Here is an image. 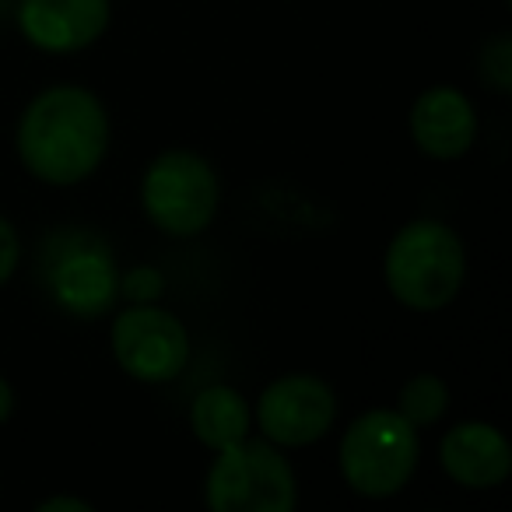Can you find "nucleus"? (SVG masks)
<instances>
[{
    "instance_id": "1",
    "label": "nucleus",
    "mask_w": 512,
    "mask_h": 512,
    "mask_svg": "<svg viewBox=\"0 0 512 512\" xmlns=\"http://www.w3.org/2000/svg\"><path fill=\"white\" fill-rule=\"evenodd\" d=\"M106 148L109 116L88 88H46L18 120L22 165L50 186H74L88 179L106 158Z\"/></svg>"
},
{
    "instance_id": "2",
    "label": "nucleus",
    "mask_w": 512,
    "mask_h": 512,
    "mask_svg": "<svg viewBox=\"0 0 512 512\" xmlns=\"http://www.w3.org/2000/svg\"><path fill=\"white\" fill-rule=\"evenodd\" d=\"M386 288L400 306L435 313L460 295L467 253L460 235L435 218H418L393 235L386 249Z\"/></svg>"
},
{
    "instance_id": "3",
    "label": "nucleus",
    "mask_w": 512,
    "mask_h": 512,
    "mask_svg": "<svg viewBox=\"0 0 512 512\" xmlns=\"http://www.w3.org/2000/svg\"><path fill=\"white\" fill-rule=\"evenodd\" d=\"M211 512H292L299 502L292 463L267 439H239L218 449L204 481Z\"/></svg>"
},
{
    "instance_id": "4",
    "label": "nucleus",
    "mask_w": 512,
    "mask_h": 512,
    "mask_svg": "<svg viewBox=\"0 0 512 512\" xmlns=\"http://www.w3.org/2000/svg\"><path fill=\"white\" fill-rule=\"evenodd\" d=\"M421 456L418 428L400 411H369L341 439V474L355 495L390 498L411 481Z\"/></svg>"
},
{
    "instance_id": "5",
    "label": "nucleus",
    "mask_w": 512,
    "mask_h": 512,
    "mask_svg": "<svg viewBox=\"0 0 512 512\" xmlns=\"http://www.w3.org/2000/svg\"><path fill=\"white\" fill-rule=\"evenodd\" d=\"M221 200V186L214 176L211 162L200 158L197 151L172 148L162 151L148 165L141 183V204L148 218L162 228L165 235L190 239L204 232L214 221Z\"/></svg>"
},
{
    "instance_id": "6",
    "label": "nucleus",
    "mask_w": 512,
    "mask_h": 512,
    "mask_svg": "<svg viewBox=\"0 0 512 512\" xmlns=\"http://www.w3.org/2000/svg\"><path fill=\"white\" fill-rule=\"evenodd\" d=\"M113 355L137 383H169L186 369L190 334L165 309L134 306L113 320Z\"/></svg>"
},
{
    "instance_id": "7",
    "label": "nucleus",
    "mask_w": 512,
    "mask_h": 512,
    "mask_svg": "<svg viewBox=\"0 0 512 512\" xmlns=\"http://www.w3.org/2000/svg\"><path fill=\"white\" fill-rule=\"evenodd\" d=\"M260 432L274 446H309L323 439L337 421V397L323 379L316 376H281L260 393L256 404Z\"/></svg>"
},
{
    "instance_id": "8",
    "label": "nucleus",
    "mask_w": 512,
    "mask_h": 512,
    "mask_svg": "<svg viewBox=\"0 0 512 512\" xmlns=\"http://www.w3.org/2000/svg\"><path fill=\"white\" fill-rule=\"evenodd\" d=\"M18 29L43 53H78L109 29V0H22Z\"/></svg>"
},
{
    "instance_id": "9",
    "label": "nucleus",
    "mask_w": 512,
    "mask_h": 512,
    "mask_svg": "<svg viewBox=\"0 0 512 512\" xmlns=\"http://www.w3.org/2000/svg\"><path fill=\"white\" fill-rule=\"evenodd\" d=\"M411 134L414 144L428 158L453 162L474 148L477 137V113L463 92L449 85H435L418 95L411 109Z\"/></svg>"
},
{
    "instance_id": "10",
    "label": "nucleus",
    "mask_w": 512,
    "mask_h": 512,
    "mask_svg": "<svg viewBox=\"0 0 512 512\" xmlns=\"http://www.w3.org/2000/svg\"><path fill=\"white\" fill-rule=\"evenodd\" d=\"M442 470L470 491L498 488L512 474V446L488 421H463L439 446Z\"/></svg>"
},
{
    "instance_id": "11",
    "label": "nucleus",
    "mask_w": 512,
    "mask_h": 512,
    "mask_svg": "<svg viewBox=\"0 0 512 512\" xmlns=\"http://www.w3.org/2000/svg\"><path fill=\"white\" fill-rule=\"evenodd\" d=\"M53 295L74 316H99L109 313L120 295V278L102 246H74L53 264Z\"/></svg>"
},
{
    "instance_id": "12",
    "label": "nucleus",
    "mask_w": 512,
    "mask_h": 512,
    "mask_svg": "<svg viewBox=\"0 0 512 512\" xmlns=\"http://www.w3.org/2000/svg\"><path fill=\"white\" fill-rule=\"evenodd\" d=\"M249 425H253V411H249L246 397L239 390H232V386H207L204 393H197V400L190 407L193 435L214 453L246 439Z\"/></svg>"
},
{
    "instance_id": "13",
    "label": "nucleus",
    "mask_w": 512,
    "mask_h": 512,
    "mask_svg": "<svg viewBox=\"0 0 512 512\" xmlns=\"http://www.w3.org/2000/svg\"><path fill=\"white\" fill-rule=\"evenodd\" d=\"M446 407H449V386L442 383L439 376H432V372H418V376H411L400 386L397 411L404 414L414 428L435 425V421L446 414Z\"/></svg>"
},
{
    "instance_id": "14",
    "label": "nucleus",
    "mask_w": 512,
    "mask_h": 512,
    "mask_svg": "<svg viewBox=\"0 0 512 512\" xmlns=\"http://www.w3.org/2000/svg\"><path fill=\"white\" fill-rule=\"evenodd\" d=\"M481 78L495 88L498 95H509L512 88V46L509 36H495L481 53Z\"/></svg>"
},
{
    "instance_id": "15",
    "label": "nucleus",
    "mask_w": 512,
    "mask_h": 512,
    "mask_svg": "<svg viewBox=\"0 0 512 512\" xmlns=\"http://www.w3.org/2000/svg\"><path fill=\"white\" fill-rule=\"evenodd\" d=\"M18 260H22V242H18V232L8 218H0V285L15 274Z\"/></svg>"
},
{
    "instance_id": "16",
    "label": "nucleus",
    "mask_w": 512,
    "mask_h": 512,
    "mask_svg": "<svg viewBox=\"0 0 512 512\" xmlns=\"http://www.w3.org/2000/svg\"><path fill=\"white\" fill-rule=\"evenodd\" d=\"M36 512H95V509L88 502H81V498L53 495V498H46V502H39Z\"/></svg>"
},
{
    "instance_id": "17",
    "label": "nucleus",
    "mask_w": 512,
    "mask_h": 512,
    "mask_svg": "<svg viewBox=\"0 0 512 512\" xmlns=\"http://www.w3.org/2000/svg\"><path fill=\"white\" fill-rule=\"evenodd\" d=\"M11 411H15V390H11L8 379L0 376V425L11 418Z\"/></svg>"
}]
</instances>
